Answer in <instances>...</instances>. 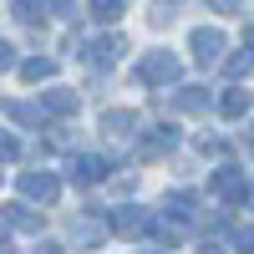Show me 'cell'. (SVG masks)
Listing matches in <instances>:
<instances>
[{
    "mask_svg": "<svg viewBox=\"0 0 254 254\" xmlns=\"http://www.w3.org/2000/svg\"><path fill=\"white\" fill-rule=\"evenodd\" d=\"M20 193H26V198H36V203H56L61 183H56V173L36 168V173H20Z\"/></svg>",
    "mask_w": 254,
    "mask_h": 254,
    "instance_id": "obj_1",
    "label": "cell"
},
{
    "mask_svg": "<svg viewBox=\"0 0 254 254\" xmlns=\"http://www.w3.org/2000/svg\"><path fill=\"white\" fill-rule=\"evenodd\" d=\"M147 224H153V214H147V208H137V203H127V208H117V214H112V234L137 239V234H147Z\"/></svg>",
    "mask_w": 254,
    "mask_h": 254,
    "instance_id": "obj_2",
    "label": "cell"
},
{
    "mask_svg": "<svg viewBox=\"0 0 254 254\" xmlns=\"http://www.w3.org/2000/svg\"><path fill=\"white\" fill-rule=\"evenodd\" d=\"M178 56H168V51H153V56H147L142 61V66H137V76L142 81H153V87H158V81H178Z\"/></svg>",
    "mask_w": 254,
    "mask_h": 254,
    "instance_id": "obj_3",
    "label": "cell"
},
{
    "mask_svg": "<svg viewBox=\"0 0 254 254\" xmlns=\"http://www.w3.org/2000/svg\"><path fill=\"white\" fill-rule=\"evenodd\" d=\"M214 193H219V198H229V203H244L249 183H244L239 168H219V173H214Z\"/></svg>",
    "mask_w": 254,
    "mask_h": 254,
    "instance_id": "obj_4",
    "label": "cell"
},
{
    "mask_svg": "<svg viewBox=\"0 0 254 254\" xmlns=\"http://www.w3.org/2000/svg\"><path fill=\"white\" fill-rule=\"evenodd\" d=\"M107 173H112V163H107V158H92V153L71 163V183H81V188H87V183H102Z\"/></svg>",
    "mask_w": 254,
    "mask_h": 254,
    "instance_id": "obj_5",
    "label": "cell"
},
{
    "mask_svg": "<svg viewBox=\"0 0 254 254\" xmlns=\"http://www.w3.org/2000/svg\"><path fill=\"white\" fill-rule=\"evenodd\" d=\"M173 142H178V127L163 122V127H153V132L142 137V158H163V153H173Z\"/></svg>",
    "mask_w": 254,
    "mask_h": 254,
    "instance_id": "obj_6",
    "label": "cell"
},
{
    "mask_svg": "<svg viewBox=\"0 0 254 254\" xmlns=\"http://www.w3.org/2000/svg\"><path fill=\"white\" fill-rule=\"evenodd\" d=\"M41 107L56 112V117H71V112H81V97L66 92V87H51V92H41Z\"/></svg>",
    "mask_w": 254,
    "mask_h": 254,
    "instance_id": "obj_7",
    "label": "cell"
},
{
    "mask_svg": "<svg viewBox=\"0 0 254 254\" xmlns=\"http://www.w3.org/2000/svg\"><path fill=\"white\" fill-rule=\"evenodd\" d=\"M219 51H224V36L219 31H193V61H198V66H214Z\"/></svg>",
    "mask_w": 254,
    "mask_h": 254,
    "instance_id": "obj_8",
    "label": "cell"
},
{
    "mask_svg": "<svg viewBox=\"0 0 254 254\" xmlns=\"http://www.w3.org/2000/svg\"><path fill=\"white\" fill-rule=\"evenodd\" d=\"M0 214H5V224H15V229H41V224H46V219H41L31 203H5Z\"/></svg>",
    "mask_w": 254,
    "mask_h": 254,
    "instance_id": "obj_9",
    "label": "cell"
},
{
    "mask_svg": "<svg viewBox=\"0 0 254 254\" xmlns=\"http://www.w3.org/2000/svg\"><path fill=\"white\" fill-rule=\"evenodd\" d=\"M132 127H137L132 112H102V132L107 137H132Z\"/></svg>",
    "mask_w": 254,
    "mask_h": 254,
    "instance_id": "obj_10",
    "label": "cell"
},
{
    "mask_svg": "<svg viewBox=\"0 0 254 254\" xmlns=\"http://www.w3.org/2000/svg\"><path fill=\"white\" fill-rule=\"evenodd\" d=\"M122 51H127V46L112 36V41H97V46H87V61H92V66H112V61H117Z\"/></svg>",
    "mask_w": 254,
    "mask_h": 254,
    "instance_id": "obj_11",
    "label": "cell"
},
{
    "mask_svg": "<svg viewBox=\"0 0 254 254\" xmlns=\"http://www.w3.org/2000/svg\"><path fill=\"white\" fill-rule=\"evenodd\" d=\"M20 76H26V81H51L56 76V61L51 56H31V61H20Z\"/></svg>",
    "mask_w": 254,
    "mask_h": 254,
    "instance_id": "obj_12",
    "label": "cell"
},
{
    "mask_svg": "<svg viewBox=\"0 0 254 254\" xmlns=\"http://www.w3.org/2000/svg\"><path fill=\"white\" fill-rule=\"evenodd\" d=\"M122 10H127V0H92V5H87V15H92V20H102V26L122 20Z\"/></svg>",
    "mask_w": 254,
    "mask_h": 254,
    "instance_id": "obj_13",
    "label": "cell"
},
{
    "mask_svg": "<svg viewBox=\"0 0 254 254\" xmlns=\"http://www.w3.org/2000/svg\"><path fill=\"white\" fill-rule=\"evenodd\" d=\"M219 112H224L229 122L244 117V112H249V92H239V87H234V92H224V97H219Z\"/></svg>",
    "mask_w": 254,
    "mask_h": 254,
    "instance_id": "obj_14",
    "label": "cell"
},
{
    "mask_svg": "<svg viewBox=\"0 0 254 254\" xmlns=\"http://www.w3.org/2000/svg\"><path fill=\"white\" fill-rule=\"evenodd\" d=\"M0 112L15 117V122H26V127H41V107H26V102H5Z\"/></svg>",
    "mask_w": 254,
    "mask_h": 254,
    "instance_id": "obj_15",
    "label": "cell"
},
{
    "mask_svg": "<svg viewBox=\"0 0 254 254\" xmlns=\"http://www.w3.org/2000/svg\"><path fill=\"white\" fill-rule=\"evenodd\" d=\"M173 107H178V112H203V107H208V97L188 87V92H178V97H173Z\"/></svg>",
    "mask_w": 254,
    "mask_h": 254,
    "instance_id": "obj_16",
    "label": "cell"
},
{
    "mask_svg": "<svg viewBox=\"0 0 254 254\" xmlns=\"http://www.w3.org/2000/svg\"><path fill=\"white\" fill-rule=\"evenodd\" d=\"M71 234H76L81 244H102V224H92V219H76V224H71Z\"/></svg>",
    "mask_w": 254,
    "mask_h": 254,
    "instance_id": "obj_17",
    "label": "cell"
},
{
    "mask_svg": "<svg viewBox=\"0 0 254 254\" xmlns=\"http://www.w3.org/2000/svg\"><path fill=\"white\" fill-rule=\"evenodd\" d=\"M36 5H41V0H15L10 10H15V20H26V26H36V20H41V10H36Z\"/></svg>",
    "mask_w": 254,
    "mask_h": 254,
    "instance_id": "obj_18",
    "label": "cell"
},
{
    "mask_svg": "<svg viewBox=\"0 0 254 254\" xmlns=\"http://www.w3.org/2000/svg\"><path fill=\"white\" fill-rule=\"evenodd\" d=\"M229 239H234V249H239V254H254V229L234 224V234H229Z\"/></svg>",
    "mask_w": 254,
    "mask_h": 254,
    "instance_id": "obj_19",
    "label": "cell"
},
{
    "mask_svg": "<svg viewBox=\"0 0 254 254\" xmlns=\"http://www.w3.org/2000/svg\"><path fill=\"white\" fill-rule=\"evenodd\" d=\"M15 153H20V142L5 132V127H0V163H15Z\"/></svg>",
    "mask_w": 254,
    "mask_h": 254,
    "instance_id": "obj_20",
    "label": "cell"
},
{
    "mask_svg": "<svg viewBox=\"0 0 254 254\" xmlns=\"http://www.w3.org/2000/svg\"><path fill=\"white\" fill-rule=\"evenodd\" d=\"M229 76H254V56H249V51L234 56V61H229Z\"/></svg>",
    "mask_w": 254,
    "mask_h": 254,
    "instance_id": "obj_21",
    "label": "cell"
},
{
    "mask_svg": "<svg viewBox=\"0 0 254 254\" xmlns=\"http://www.w3.org/2000/svg\"><path fill=\"white\" fill-rule=\"evenodd\" d=\"M10 66H20V61H15V46H10V41H0V71H10Z\"/></svg>",
    "mask_w": 254,
    "mask_h": 254,
    "instance_id": "obj_22",
    "label": "cell"
},
{
    "mask_svg": "<svg viewBox=\"0 0 254 254\" xmlns=\"http://www.w3.org/2000/svg\"><path fill=\"white\" fill-rule=\"evenodd\" d=\"M41 5H51V15H71L76 0H41Z\"/></svg>",
    "mask_w": 254,
    "mask_h": 254,
    "instance_id": "obj_23",
    "label": "cell"
},
{
    "mask_svg": "<svg viewBox=\"0 0 254 254\" xmlns=\"http://www.w3.org/2000/svg\"><path fill=\"white\" fill-rule=\"evenodd\" d=\"M208 5H214V10H224V15H234V10H239V0H208Z\"/></svg>",
    "mask_w": 254,
    "mask_h": 254,
    "instance_id": "obj_24",
    "label": "cell"
},
{
    "mask_svg": "<svg viewBox=\"0 0 254 254\" xmlns=\"http://www.w3.org/2000/svg\"><path fill=\"white\" fill-rule=\"evenodd\" d=\"M36 254H61V244H36Z\"/></svg>",
    "mask_w": 254,
    "mask_h": 254,
    "instance_id": "obj_25",
    "label": "cell"
},
{
    "mask_svg": "<svg viewBox=\"0 0 254 254\" xmlns=\"http://www.w3.org/2000/svg\"><path fill=\"white\" fill-rule=\"evenodd\" d=\"M198 254H224V249L219 244H198Z\"/></svg>",
    "mask_w": 254,
    "mask_h": 254,
    "instance_id": "obj_26",
    "label": "cell"
},
{
    "mask_svg": "<svg viewBox=\"0 0 254 254\" xmlns=\"http://www.w3.org/2000/svg\"><path fill=\"white\" fill-rule=\"evenodd\" d=\"M5 244H10V229H5V224H0V249H5Z\"/></svg>",
    "mask_w": 254,
    "mask_h": 254,
    "instance_id": "obj_27",
    "label": "cell"
}]
</instances>
